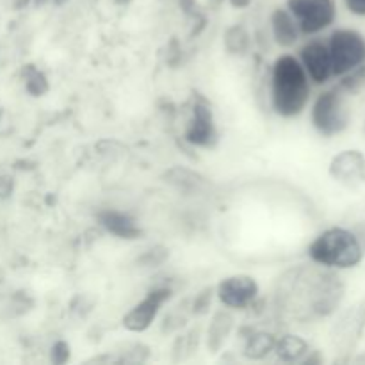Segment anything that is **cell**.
Returning a JSON list of instances; mask_svg holds the SVG:
<instances>
[{
	"mask_svg": "<svg viewBox=\"0 0 365 365\" xmlns=\"http://www.w3.org/2000/svg\"><path fill=\"white\" fill-rule=\"evenodd\" d=\"M210 299H212V289H207V291H203L202 294L196 298L195 305H192V310H195V314L205 312V310L210 307Z\"/></svg>",
	"mask_w": 365,
	"mask_h": 365,
	"instance_id": "cell-19",
	"label": "cell"
},
{
	"mask_svg": "<svg viewBox=\"0 0 365 365\" xmlns=\"http://www.w3.org/2000/svg\"><path fill=\"white\" fill-rule=\"evenodd\" d=\"M364 88H365V64L342 75L341 84H339V89L344 91L346 95H356V93L362 91Z\"/></svg>",
	"mask_w": 365,
	"mask_h": 365,
	"instance_id": "cell-17",
	"label": "cell"
},
{
	"mask_svg": "<svg viewBox=\"0 0 365 365\" xmlns=\"http://www.w3.org/2000/svg\"><path fill=\"white\" fill-rule=\"evenodd\" d=\"M216 294L228 309H246L259 296V284L250 274H232L220 282Z\"/></svg>",
	"mask_w": 365,
	"mask_h": 365,
	"instance_id": "cell-8",
	"label": "cell"
},
{
	"mask_svg": "<svg viewBox=\"0 0 365 365\" xmlns=\"http://www.w3.org/2000/svg\"><path fill=\"white\" fill-rule=\"evenodd\" d=\"M327 45L334 77H342L348 71L365 64V36L356 29H335Z\"/></svg>",
	"mask_w": 365,
	"mask_h": 365,
	"instance_id": "cell-4",
	"label": "cell"
},
{
	"mask_svg": "<svg viewBox=\"0 0 365 365\" xmlns=\"http://www.w3.org/2000/svg\"><path fill=\"white\" fill-rule=\"evenodd\" d=\"M344 6L355 16H365V0H344Z\"/></svg>",
	"mask_w": 365,
	"mask_h": 365,
	"instance_id": "cell-21",
	"label": "cell"
},
{
	"mask_svg": "<svg viewBox=\"0 0 365 365\" xmlns=\"http://www.w3.org/2000/svg\"><path fill=\"white\" fill-rule=\"evenodd\" d=\"M248 43H250L248 34H246V31L242 27L230 29V31L227 32V36H225V45H227V48L230 50L232 53L246 52Z\"/></svg>",
	"mask_w": 365,
	"mask_h": 365,
	"instance_id": "cell-18",
	"label": "cell"
},
{
	"mask_svg": "<svg viewBox=\"0 0 365 365\" xmlns=\"http://www.w3.org/2000/svg\"><path fill=\"white\" fill-rule=\"evenodd\" d=\"M309 351V342L299 337V335H284L274 344V353H277L282 362H302Z\"/></svg>",
	"mask_w": 365,
	"mask_h": 365,
	"instance_id": "cell-13",
	"label": "cell"
},
{
	"mask_svg": "<svg viewBox=\"0 0 365 365\" xmlns=\"http://www.w3.org/2000/svg\"><path fill=\"white\" fill-rule=\"evenodd\" d=\"M232 323H234V319L230 317V314L217 312L216 316H214L209 328V349L217 351V349L223 346V342L227 341L228 334H230L232 330Z\"/></svg>",
	"mask_w": 365,
	"mask_h": 365,
	"instance_id": "cell-15",
	"label": "cell"
},
{
	"mask_svg": "<svg viewBox=\"0 0 365 365\" xmlns=\"http://www.w3.org/2000/svg\"><path fill=\"white\" fill-rule=\"evenodd\" d=\"M271 31H273V38L282 48H291L298 43L299 31L298 24H296L294 16L287 11V7H278L271 14Z\"/></svg>",
	"mask_w": 365,
	"mask_h": 365,
	"instance_id": "cell-11",
	"label": "cell"
},
{
	"mask_svg": "<svg viewBox=\"0 0 365 365\" xmlns=\"http://www.w3.org/2000/svg\"><path fill=\"white\" fill-rule=\"evenodd\" d=\"M285 7L294 16L302 34L307 36L327 31L337 20L335 0H287Z\"/></svg>",
	"mask_w": 365,
	"mask_h": 365,
	"instance_id": "cell-5",
	"label": "cell"
},
{
	"mask_svg": "<svg viewBox=\"0 0 365 365\" xmlns=\"http://www.w3.org/2000/svg\"><path fill=\"white\" fill-rule=\"evenodd\" d=\"M274 344H277L274 335L266 334V331H257L246 339L242 353L250 360H262L274 351Z\"/></svg>",
	"mask_w": 365,
	"mask_h": 365,
	"instance_id": "cell-14",
	"label": "cell"
},
{
	"mask_svg": "<svg viewBox=\"0 0 365 365\" xmlns=\"http://www.w3.org/2000/svg\"><path fill=\"white\" fill-rule=\"evenodd\" d=\"M328 173L344 187H360L365 184V155L355 148L342 150L330 160Z\"/></svg>",
	"mask_w": 365,
	"mask_h": 365,
	"instance_id": "cell-7",
	"label": "cell"
},
{
	"mask_svg": "<svg viewBox=\"0 0 365 365\" xmlns=\"http://www.w3.org/2000/svg\"><path fill=\"white\" fill-rule=\"evenodd\" d=\"M310 78L298 57L285 53L278 57L271 73V100L280 116L296 118L310 100Z\"/></svg>",
	"mask_w": 365,
	"mask_h": 365,
	"instance_id": "cell-1",
	"label": "cell"
},
{
	"mask_svg": "<svg viewBox=\"0 0 365 365\" xmlns=\"http://www.w3.org/2000/svg\"><path fill=\"white\" fill-rule=\"evenodd\" d=\"M70 356V348H68L66 342H57L52 348V360L56 364H64Z\"/></svg>",
	"mask_w": 365,
	"mask_h": 365,
	"instance_id": "cell-20",
	"label": "cell"
},
{
	"mask_svg": "<svg viewBox=\"0 0 365 365\" xmlns=\"http://www.w3.org/2000/svg\"><path fill=\"white\" fill-rule=\"evenodd\" d=\"M299 63L305 68L310 82L316 86H323L334 78L330 52L328 45L321 39H312L299 50Z\"/></svg>",
	"mask_w": 365,
	"mask_h": 365,
	"instance_id": "cell-9",
	"label": "cell"
},
{
	"mask_svg": "<svg viewBox=\"0 0 365 365\" xmlns=\"http://www.w3.org/2000/svg\"><path fill=\"white\" fill-rule=\"evenodd\" d=\"M217 132L216 123H214L212 110L205 103H195L192 107V116L189 120L187 128H185V139L191 145L200 146V148H209L216 143Z\"/></svg>",
	"mask_w": 365,
	"mask_h": 365,
	"instance_id": "cell-10",
	"label": "cell"
},
{
	"mask_svg": "<svg viewBox=\"0 0 365 365\" xmlns=\"http://www.w3.org/2000/svg\"><path fill=\"white\" fill-rule=\"evenodd\" d=\"M364 255L359 235L344 227L327 228L309 246L310 260L328 269H353L362 264Z\"/></svg>",
	"mask_w": 365,
	"mask_h": 365,
	"instance_id": "cell-2",
	"label": "cell"
},
{
	"mask_svg": "<svg viewBox=\"0 0 365 365\" xmlns=\"http://www.w3.org/2000/svg\"><path fill=\"white\" fill-rule=\"evenodd\" d=\"M100 225L106 228L109 234L116 235L120 239H138L139 228L135 227V221L128 214L120 212V210H106L98 216Z\"/></svg>",
	"mask_w": 365,
	"mask_h": 365,
	"instance_id": "cell-12",
	"label": "cell"
},
{
	"mask_svg": "<svg viewBox=\"0 0 365 365\" xmlns=\"http://www.w3.org/2000/svg\"><path fill=\"white\" fill-rule=\"evenodd\" d=\"M170 177V184H173L175 187H178L180 191L185 192H200L203 187H205V178H202L200 175L192 173L189 170H180V168H175L168 173Z\"/></svg>",
	"mask_w": 365,
	"mask_h": 365,
	"instance_id": "cell-16",
	"label": "cell"
},
{
	"mask_svg": "<svg viewBox=\"0 0 365 365\" xmlns=\"http://www.w3.org/2000/svg\"><path fill=\"white\" fill-rule=\"evenodd\" d=\"M310 121L323 138H335L342 134L351 121V110L346 100V93L335 88L317 95L310 109Z\"/></svg>",
	"mask_w": 365,
	"mask_h": 365,
	"instance_id": "cell-3",
	"label": "cell"
},
{
	"mask_svg": "<svg viewBox=\"0 0 365 365\" xmlns=\"http://www.w3.org/2000/svg\"><path fill=\"white\" fill-rule=\"evenodd\" d=\"M171 291L168 287H159L150 291L145 298L139 303H135L123 317L125 330L132 331V334H143L148 330L153 324V321L159 316L160 309L164 303L170 299Z\"/></svg>",
	"mask_w": 365,
	"mask_h": 365,
	"instance_id": "cell-6",
	"label": "cell"
},
{
	"mask_svg": "<svg viewBox=\"0 0 365 365\" xmlns=\"http://www.w3.org/2000/svg\"><path fill=\"white\" fill-rule=\"evenodd\" d=\"M11 191H13V182H11V178H0V200H6L11 195Z\"/></svg>",
	"mask_w": 365,
	"mask_h": 365,
	"instance_id": "cell-22",
	"label": "cell"
}]
</instances>
